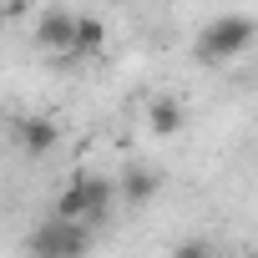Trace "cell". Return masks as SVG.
<instances>
[{
  "mask_svg": "<svg viewBox=\"0 0 258 258\" xmlns=\"http://www.w3.org/2000/svg\"><path fill=\"white\" fill-rule=\"evenodd\" d=\"M111 198H116V182H111V177L76 172V177L66 182V192L56 198V218H66V223H86V228H91V223L106 218Z\"/></svg>",
  "mask_w": 258,
  "mask_h": 258,
  "instance_id": "cell-1",
  "label": "cell"
},
{
  "mask_svg": "<svg viewBox=\"0 0 258 258\" xmlns=\"http://www.w3.org/2000/svg\"><path fill=\"white\" fill-rule=\"evenodd\" d=\"M248 46H253V21H248V16H218V21H208L203 36H198V56H203L208 66L233 61V56H243Z\"/></svg>",
  "mask_w": 258,
  "mask_h": 258,
  "instance_id": "cell-2",
  "label": "cell"
},
{
  "mask_svg": "<svg viewBox=\"0 0 258 258\" xmlns=\"http://www.w3.org/2000/svg\"><path fill=\"white\" fill-rule=\"evenodd\" d=\"M91 248V233L86 223H66V218H51L31 233V253L36 258H81Z\"/></svg>",
  "mask_w": 258,
  "mask_h": 258,
  "instance_id": "cell-3",
  "label": "cell"
},
{
  "mask_svg": "<svg viewBox=\"0 0 258 258\" xmlns=\"http://www.w3.org/2000/svg\"><path fill=\"white\" fill-rule=\"evenodd\" d=\"M76 21H81V16H71V11H61V6L41 11V21H36V46H46V51H71V46H76Z\"/></svg>",
  "mask_w": 258,
  "mask_h": 258,
  "instance_id": "cell-4",
  "label": "cell"
},
{
  "mask_svg": "<svg viewBox=\"0 0 258 258\" xmlns=\"http://www.w3.org/2000/svg\"><path fill=\"white\" fill-rule=\"evenodd\" d=\"M157 187H162V177L152 172V167H126L121 172V182H116V192H121V203H152L157 198Z\"/></svg>",
  "mask_w": 258,
  "mask_h": 258,
  "instance_id": "cell-5",
  "label": "cell"
},
{
  "mask_svg": "<svg viewBox=\"0 0 258 258\" xmlns=\"http://www.w3.org/2000/svg\"><path fill=\"white\" fill-rule=\"evenodd\" d=\"M56 142H61L56 121H46V116H26V121H21V147H26L31 157H46Z\"/></svg>",
  "mask_w": 258,
  "mask_h": 258,
  "instance_id": "cell-6",
  "label": "cell"
},
{
  "mask_svg": "<svg viewBox=\"0 0 258 258\" xmlns=\"http://www.w3.org/2000/svg\"><path fill=\"white\" fill-rule=\"evenodd\" d=\"M101 46H106V21L81 16V21H76V46H71V56H96Z\"/></svg>",
  "mask_w": 258,
  "mask_h": 258,
  "instance_id": "cell-7",
  "label": "cell"
},
{
  "mask_svg": "<svg viewBox=\"0 0 258 258\" xmlns=\"http://www.w3.org/2000/svg\"><path fill=\"white\" fill-rule=\"evenodd\" d=\"M147 121H152V132H157V137H177V132H182V106L162 96V101H152Z\"/></svg>",
  "mask_w": 258,
  "mask_h": 258,
  "instance_id": "cell-8",
  "label": "cell"
},
{
  "mask_svg": "<svg viewBox=\"0 0 258 258\" xmlns=\"http://www.w3.org/2000/svg\"><path fill=\"white\" fill-rule=\"evenodd\" d=\"M172 258H213V243L187 238V243H177V248H172Z\"/></svg>",
  "mask_w": 258,
  "mask_h": 258,
  "instance_id": "cell-9",
  "label": "cell"
},
{
  "mask_svg": "<svg viewBox=\"0 0 258 258\" xmlns=\"http://www.w3.org/2000/svg\"><path fill=\"white\" fill-rule=\"evenodd\" d=\"M243 258H258V253H243Z\"/></svg>",
  "mask_w": 258,
  "mask_h": 258,
  "instance_id": "cell-10",
  "label": "cell"
}]
</instances>
